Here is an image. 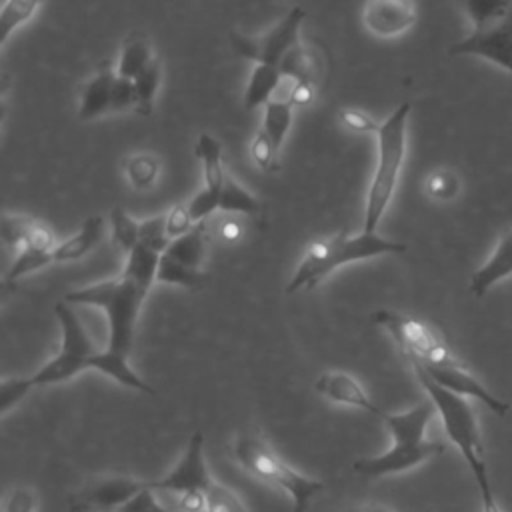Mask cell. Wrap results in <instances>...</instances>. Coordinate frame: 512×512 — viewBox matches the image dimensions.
<instances>
[{"mask_svg": "<svg viewBox=\"0 0 512 512\" xmlns=\"http://www.w3.org/2000/svg\"><path fill=\"white\" fill-rule=\"evenodd\" d=\"M468 20L474 24V30L492 26L500 22L512 10V0H456Z\"/></svg>", "mask_w": 512, "mask_h": 512, "instance_id": "cell-27", "label": "cell"}, {"mask_svg": "<svg viewBox=\"0 0 512 512\" xmlns=\"http://www.w3.org/2000/svg\"><path fill=\"white\" fill-rule=\"evenodd\" d=\"M36 506H38V500L34 490L26 486H18V488H12L10 494L6 496L4 512H36Z\"/></svg>", "mask_w": 512, "mask_h": 512, "instance_id": "cell-42", "label": "cell"}, {"mask_svg": "<svg viewBox=\"0 0 512 512\" xmlns=\"http://www.w3.org/2000/svg\"><path fill=\"white\" fill-rule=\"evenodd\" d=\"M410 102L398 104L378 126L376 132V166L366 192L362 230L376 232L388 204L394 196L402 164L406 158V128L410 116Z\"/></svg>", "mask_w": 512, "mask_h": 512, "instance_id": "cell-5", "label": "cell"}, {"mask_svg": "<svg viewBox=\"0 0 512 512\" xmlns=\"http://www.w3.org/2000/svg\"><path fill=\"white\" fill-rule=\"evenodd\" d=\"M40 4L42 0H4L0 10V46L36 14Z\"/></svg>", "mask_w": 512, "mask_h": 512, "instance_id": "cell-30", "label": "cell"}, {"mask_svg": "<svg viewBox=\"0 0 512 512\" xmlns=\"http://www.w3.org/2000/svg\"><path fill=\"white\" fill-rule=\"evenodd\" d=\"M116 70L102 68L90 80H86L78 94V118L92 120L112 112V90Z\"/></svg>", "mask_w": 512, "mask_h": 512, "instance_id": "cell-18", "label": "cell"}, {"mask_svg": "<svg viewBox=\"0 0 512 512\" xmlns=\"http://www.w3.org/2000/svg\"><path fill=\"white\" fill-rule=\"evenodd\" d=\"M118 512H166V508L158 500V492L150 488L146 480V486L136 496H132Z\"/></svg>", "mask_w": 512, "mask_h": 512, "instance_id": "cell-39", "label": "cell"}, {"mask_svg": "<svg viewBox=\"0 0 512 512\" xmlns=\"http://www.w3.org/2000/svg\"><path fill=\"white\" fill-rule=\"evenodd\" d=\"M112 234L120 248L128 254L140 244V222L134 220L126 210L114 208L112 210Z\"/></svg>", "mask_w": 512, "mask_h": 512, "instance_id": "cell-34", "label": "cell"}, {"mask_svg": "<svg viewBox=\"0 0 512 512\" xmlns=\"http://www.w3.org/2000/svg\"><path fill=\"white\" fill-rule=\"evenodd\" d=\"M404 252L406 244L384 238L376 232L360 230L358 234H348L346 230H340L334 236L308 244L286 284V294L314 290L324 278L344 264Z\"/></svg>", "mask_w": 512, "mask_h": 512, "instance_id": "cell-4", "label": "cell"}, {"mask_svg": "<svg viewBox=\"0 0 512 512\" xmlns=\"http://www.w3.org/2000/svg\"><path fill=\"white\" fill-rule=\"evenodd\" d=\"M450 56H478L512 74V10L500 22L472 30L448 50Z\"/></svg>", "mask_w": 512, "mask_h": 512, "instance_id": "cell-12", "label": "cell"}, {"mask_svg": "<svg viewBox=\"0 0 512 512\" xmlns=\"http://www.w3.org/2000/svg\"><path fill=\"white\" fill-rule=\"evenodd\" d=\"M292 104L282 98H272L264 106V116H262V130L268 134V138L274 142L276 150L280 152L282 142L292 126Z\"/></svg>", "mask_w": 512, "mask_h": 512, "instance_id": "cell-26", "label": "cell"}, {"mask_svg": "<svg viewBox=\"0 0 512 512\" xmlns=\"http://www.w3.org/2000/svg\"><path fill=\"white\" fill-rule=\"evenodd\" d=\"M158 262L160 252L138 244L126 254L124 268L116 278L76 288L64 296L68 304L96 306L106 314L108 342L104 350H98L92 356L90 368L116 380L124 388L144 394H154V390L132 370L128 356L140 310L152 284L156 282Z\"/></svg>", "mask_w": 512, "mask_h": 512, "instance_id": "cell-1", "label": "cell"}, {"mask_svg": "<svg viewBox=\"0 0 512 512\" xmlns=\"http://www.w3.org/2000/svg\"><path fill=\"white\" fill-rule=\"evenodd\" d=\"M426 194L434 200L440 202H448L452 198L458 196L460 192V178L456 172L448 170V168H438L432 174H428L426 182H424Z\"/></svg>", "mask_w": 512, "mask_h": 512, "instance_id": "cell-35", "label": "cell"}, {"mask_svg": "<svg viewBox=\"0 0 512 512\" xmlns=\"http://www.w3.org/2000/svg\"><path fill=\"white\" fill-rule=\"evenodd\" d=\"M282 80H284V76L278 66L256 62L252 66V72H250L246 88H244V96H242L244 108L246 110L264 108L276 96Z\"/></svg>", "mask_w": 512, "mask_h": 512, "instance_id": "cell-19", "label": "cell"}, {"mask_svg": "<svg viewBox=\"0 0 512 512\" xmlns=\"http://www.w3.org/2000/svg\"><path fill=\"white\" fill-rule=\"evenodd\" d=\"M204 500H206L204 512H248L240 496L226 484L218 482L216 478L204 490Z\"/></svg>", "mask_w": 512, "mask_h": 512, "instance_id": "cell-33", "label": "cell"}, {"mask_svg": "<svg viewBox=\"0 0 512 512\" xmlns=\"http://www.w3.org/2000/svg\"><path fill=\"white\" fill-rule=\"evenodd\" d=\"M434 414L436 408L430 400L402 412L382 410L380 420L390 432V446L380 454L358 458L352 464V470L364 478H384L408 472L426 460L440 456L444 444L426 438V428Z\"/></svg>", "mask_w": 512, "mask_h": 512, "instance_id": "cell-2", "label": "cell"}, {"mask_svg": "<svg viewBox=\"0 0 512 512\" xmlns=\"http://www.w3.org/2000/svg\"><path fill=\"white\" fill-rule=\"evenodd\" d=\"M348 512H392L380 504H368V506H358V508H352Z\"/></svg>", "mask_w": 512, "mask_h": 512, "instance_id": "cell-45", "label": "cell"}, {"mask_svg": "<svg viewBox=\"0 0 512 512\" xmlns=\"http://www.w3.org/2000/svg\"><path fill=\"white\" fill-rule=\"evenodd\" d=\"M206 280H208V274L202 272L200 268L186 266V264L174 260L172 256H168V254H160L156 282L194 290V288H200Z\"/></svg>", "mask_w": 512, "mask_h": 512, "instance_id": "cell-25", "label": "cell"}, {"mask_svg": "<svg viewBox=\"0 0 512 512\" xmlns=\"http://www.w3.org/2000/svg\"><path fill=\"white\" fill-rule=\"evenodd\" d=\"M54 264L52 252L46 250H38V248H20L16 258L12 260L8 272H6V284H12L16 280H20L22 276L42 270L46 266Z\"/></svg>", "mask_w": 512, "mask_h": 512, "instance_id": "cell-32", "label": "cell"}, {"mask_svg": "<svg viewBox=\"0 0 512 512\" xmlns=\"http://www.w3.org/2000/svg\"><path fill=\"white\" fill-rule=\"evenodd\" d=\"M104 236V220L102 216H90L82 222L80 230L70 236L68 240L56 244L52 250L54 262H72L86 256L90 250H94Z\"/></svg>", "mask_w": 512, "mask_h": 512, "instance_id": "cell-20", "label": "cell"}, {"mask_svg": "<svg viewBox=\"0 0 512 512\" xmlns=\"http://www.w3.org/2000/svg\"><path fill=\"white\" fill-rule=\"evenodd\" d=\"M54 312L60 324V346L58 352L46 364H42L32 376L24 378L30 390L36 386L68 382L80 372L90 370V360L98 352L82 320L66 300L56 302Z\"/></svg>", "mask_w": 512, "mask_h": 512, "instance_id": "cell-7", "label": "cell"}, {"mask_svg": "<svg viewBox=\"0 0 512 512\" xmlns=\"http://www.w3.org/2000/svg\"><path fill=\"white\" fill-rule=\"evenodd\" d=\"M140 244H144L160 254L168 248L170 236L166 232V214L140 220Z\"/></svg>", "mask_w": 512, "mask_h": 512, "instance_id": "cell-36", "label": "cell"}, {"mask_svg": "<svg viewBox=\"0 0 512 512\" xmlns=\"http://www.w3.org/2000/svg\"><path fill=\"white\" fill-rule=\"evenodd\" d=\"M146 486V480L132 476H100L86 482L70 500L72 512H118L132 496Z\"/></svg>", "mask_w": 512, "mask_h": 512, "instance_id": "cell-11", "label": "cell"}, {"mask_svg": "<svg viewBox=\"0 0 512 512\" xmlns=\"http://www.w3.org/2000/svg\"><path fill=\"white\" fill-rule=\"evenodd\" d=\"M160 78H162V64L158 58H154V62L132 80L134 92H136V106H134L136 114L148 116L152 112Z\"/></svg>", "mask_w": 512, "mask_h": 512, "instance_id": "cell-28", "label": "cell"}, {"mask_svg": "<svg viewBox=\"0 0 512 512\" xmlns=\"http://www.w3.org/2000/svg\"><path fill=\"white\" fill-rule=\"evenodd\" d=\"M194 152H196V158L200 160L202 164V174H204V186L206 188H212V190H222L224 186V180H226V170H224V158H222V144L202 132L194 144Z\"/></svg>", "mask_w": 512, "mask_h": 512, "instance_id": "cell-22", "label": "cell"}, {"mask_svg": "<svg viewBox=\"0 0 512 512\" xmlns=\"http://www.w3.org/2000/svg\"><path fill=\"white\" fill-rule=\"evenodd\" d=\"M338 120L344 128H348L350 132H358V134H376L380 122H376L370 114H366L360 108H352V106H344L338 110Z\"/></svg>", "mask_w": 512, "mask_h": 512, "instance_id": "cell-38", "label": "cell"}, {"mask_svg": "<svg viewBox=\"0 0 512 512\" xmlns=\"http://www.w3.org/2000/svg\"><path fill=\"white\" fill-rule=\"evenodd\" d=\"M152 46L144 36H128L122 44L116 74L128 80H134L144 68H148L154 62Z\"/></svg>", "mask_w": 512, "mask_h": 512, "instance_id": "cell-23", "label": "cell"}, {"mask_svg": "<svg viewBox=\"0 0 512 512\" xmlns=\"http://www.w3.org/2000/svg\"><path fill=\"white\" fill-rule=\"evenodd\" d=\"M218 232H220V236L226 242H234V240H238L242 236V224L236 218L228 216V218H224V222H220Z\"/></svg>", "mask_w": 512, "mask_h": 512, "instance_id": "cell-44", "label": "cell"}, {"mask_svg": "<svg viewBox=\"0 0 512 512\" xmlns=\"http://www.w3.org/2000/svg\"><path fill=\"white\" fill-rule=\"evenodd\" d=\"M206 252H208V226L204 220V222H196L186 234L170 240L168 248L162 254H168L186 266L200 268L206 258Z\"/></svg>", "mask_w": 512, "mask_h": 512, "instance_id": "cell-21", "label": "cell"}, {"mask_svg": "<svg viewBox=\"0 0 512 512\" xmlns=\"http://www.w3.org/2000/svg\"><path fill=\"white\" fill-rule=\"evenodd\" d=\"M512 276V228L504 230L482 266H478L472 276L468 290L476 298H482L492 286Z\"/></svg>", "mask_w": 512, "mask_h": 512, "instance_id": "cell-16", "label": "cell"}, {"mask_svg": "<svg viewBox=\"0 0 512 512\" xmlns=\"http://www.w3.org/2000/svg\"><path fill=\"white\" fill-rule=\"evenodd\" d=\"M2 240L20 250V248H38L52 252L56 248V238L52 230L36 218L20 216V214H4L2 216Z\"/></svg>", "mask_w": 512, "mask_h": 512, "instance_id": "cell-17", "label": "cell"}, {"mask_svg": "<svg viewBox=\"0 0 512 512\" xmlns=\"http://www.w3.org/2000/svg\"><path fill=\"white\" fill-rule=\"evenodd\" d=\"M250 158L262 170H276L278 168V150L262 128L254 134V138L250 142Z\"/></svg>", "mask_w": 512, "mask_h": 512, "instance_id": "cell-37", "label": "cell"}, {"mask_svg": "<svg viewBox=\"0 0 512 512\" xmlns=\"http://www.w3.org/2000/svg\"><path fill=\"white\" fill-rule=\"evenodd\" d=\"M408 364H410L418 384L426 392L428 400L434 404L436 414L442 420L448 440L458 448V452L466 460V464L478 484V490H480L482 512H502L494 498L492 486H490L488 468H486V460H484V446L480 440V430H478V420H476L474 408L470 406V402L464 396L450 392L444 386H440L438 382H434L418 364H414V362H408Z\"/></svg>", "mask_w": 512, "mask_h": 512, "instance_id": "cell-3", "label": "cell"}, {"mask_svg": "<svg viewBox=\"0 0 512 512\" xmlns=\"http://www.w3.org/2000/svg\"><path fill=\"white\" fill-rule=\"evenodd\" d=\"M212 474L204 456V434L196 430L178 458V462L158 480H148L150 488L160 494H176L178 498L184 494L204 492L212 482Z\"/></svg>", "mask_w": 512, "mask_h": 512, "instance_id": "cell-10", "label": "cell"}, {"mask_svg": "<svg viewBox=\"0 0 512 512\" xmlns=\"http://www.w3.org/2000/svg\"><path fill=\"white\" fill-rule=\"evenodd\" d=\"M218 210L226 214H246L252 216L258 212V200L242 186L238 184L230 174L224 180V186L220 190V202Z\"/></svg>", "mask_w": 512, "mask_h": 512, "instance_id": "cell-31", "label": "cell"}, {"mask_svg": "<svg viewBox=\"0 0 512 512\" xmlns=\"http://www.w3.org/2000/svg\"><path fill=\"white\" fill-rule=\"evenodd\" d=\"M414 0H366L362 6V24L376 38H396L408 32L416 22Z\"/></svg>", "mask_w": 512, "mask_h": 512, "instance_id": "cell-13", "label": "cell"}, {"mask_svg": "<svg viewBox=\"0 0 512 512\" xmlns=\"http://www.w3.org/2000/svg\"><path fill=\"white\" fill-rule=\"evenodd\" d=\"M28 392H30V388L26 386L24 378L2 380V384H0V414H8Z\"/></svg>", "mask_w": 512, "mask_h": 512, "instance_id": "cell-40", "label": "cell"}, {"mask_svg": "<svg viewBox=\"0 0 512 512\" xmlns=\"http://www.w3.org/2000/svg\"><path fill=\"white\" fill-rule=\"evenodd\" d=\"M306 18V12L300 6H292L274 26H270L268 30H264L262 34L256 36H244V34H230L232 40V48L256 62H264V64H274L278 66L282 62V58L300 44V26Z\"/></svg>", "mask_w": 512, "mask_h": 512, "instance_id": "cell-9", "label": "cell"}, {"mask_svg": "<svg viewBox=\"0 0 512 512\" xmlns=\"http://www.w3.org/2000/svg\"><path fill=\"white\" fill-rule=\"evenodd\" d=\"M196 222L192 220L190 212H188V206L186 204H178V206H172L168 212H166V232L170 236V240L186 234Z\"/></svg>", "mask_w": 512, "mask_h": 512, "instance_id": "cell-41", "label": "cell"}, {"mask_svg": "<svg viewBox=\"0 0 512 512\" xmlns=\"http://www.w3.org/2000/svg\"><path fill=\"white\" fill-rule=\"evenodd\" d=\"M232 454L248 474L282 490L292 502V512H306L324 488L320 480L292 468L258 432L238 434L232 442Z\"/></svg>", "mask_w": 512, "mask_h": 512, "instance_id": "cell-6", "label": "cell"}, {"mask_svg": "<svg viewBox=\"0 0 512 512\" xmlns=\"http://www.w3.org/2000/svg\"><path fill=\"white\" fill-rule=\"evenodd\" d=\"M280 72L284 78L292 80V82H310L316 86V78H318V58L316 54H312L306 46H302V42L298 46H294L278 64Z\"/></svg>", "mask_w": 512, "mask_h": 512, "instance_id": "cell-24", "label": "cell"}, {"mask_svg": "<svg viewBox=\"0 0 512 512\" xmlns=\"http://www.w3.org/2000/svg\"><path fill=\"white\" fill-rule=\"evenodd\" d=\"M418 364V362H414ZM434 382L444 386L450 392H456L464 398H474L480 400L484 406H488L492 412L504 416L510 410V404L496 398L470 370L468 366L460 360L456 364H446V366H422L418 364Z\"/></svg>", "mask_w": 512, "mask_h": 512, "instance_id": "cell-14", "label": "cell"}, {"mask_svg": "<svg viewBox=\"0 0 512 512\" xmlns=\"http://www.w3.org/2000/svg\"><path fill=\"white\" fill-rule=\"evenodd\" d=\"M314 390L324 396L326 400L338 404V406H348V408H358L368 414H374L380 418L382 408H378L368 392L362 388L356 376L344 372V370H326L322 372L316 382Z\"/></svg>", "mask_w": 512, "mask_h": 512, "instance_id": "cell-15", "label": "cell"}, {"mask_svg": "<svg viewBox=\"0 0 512 512\" xmlns=\"http://www.w3.org/2000/svg\"><path fill=\"white\" fill-rule=\"evenodd\" d=\"M314 90H316V86L310 84V82H294L292 88H290L288 102H290L292 106L310 104V102L314 100Z\"/></svg>", "mask_w": 512, "mask_h": 512, "instance_id": "cell-43", "label": "cell"}, {"mask_svg": "<svg viewBox=\"0 0 512 512\" xmlns=\"http://www.w3.org/2000/svg\"><path fill=\"white\" fill-rule=\"evenodd\" d=\"M124 174L132 188L136 190H148L154 186L160 174V162L156 156L148 152H136L126 158L124 162Z\"/></svg>", "mask_w": 512, "mask_h": 512, "instance_id": "cell-29", "label": "cell"}, {"mask_svg": "<svg viewBox=\"0 0 512 512\" xmlns=\"http://www.w3.org/2000/svg\"><path fill=\"white\" fill-rule=\"evenodd\" d=\"M372 322L394 340L408 362H418L422 366H446L460 362V358L428 324L412 316L394 310H376L372 314Z\"/></svg>", "mask_w": 512, "mask_h": 512, "instance_id": "cell-8", "label": "cell"}]
</instances>
